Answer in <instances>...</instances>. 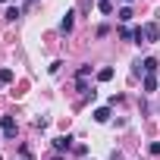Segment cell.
Instances as JSON below:
<instances>
[{
    "instance_id": "obj_1",
    "label": "cell",
    "mask_w": 160,
    "mask_h": 160,
    "mask_svg": "<svg viewBox=\"0 0 160 160\" xmlns=\"http://www.w3.org/2000/svg\"><path fill=\"white\" fill-rule=\"evenodd\" d=\"M0 132H3L7 138H16V132H19L16 119H13V116H3V119H0Z\"/></svg>"
},
{
    "instance_id": "obj_2",
    "label": "cell",
    "mask_w": 160,
    "mask_h": 160,
    "mask_svg": "<svg viewBox=\"0 0 160 160\" xmlns=\"http://www.w3.org/2000/svg\"><path fill=\"white\" fill-rule=\"evenodd\" d=\"M141 32H144V44H154V41L160 38V28H157V22H148V25H141Z\"/></svg>"
},
{
    "instance_id": "obj_3",
    "label": "cell",
    "mask_w": 160,
    "mask_h": 160,
    "mask_svg": "<svg viewBox=\"0 0 160 160\" xmlns=\"http://www.w3.org/2000/svg\"><path fill=\"white\" fill-rule=\"evenodd\" d=\"M135 72H148V75H154V72H157V60H154V57H148L144 63H138V69H135Z\"/></svg>"
},
{
    "instance_id": "obj_4",
    "label": "cell",
    "mask_w": 160,
    "mask_h": 160,
    "mask_svg": "<svg viewBox=\"0 0 160 160\" xmlns=\"http://www.w3.org/2000/svg\"><path fill=\"white\" fill-rule=\"evenodd\" d=\"M53 148H57V151H69V148H72V138H69V135H60V138H53Z\"/></svg>"
},
{
    "instance_id": "obj_5",
    "label": "cell",
    "mask_w": 160,
    "mask_h": 160,
    "mask_svg": "<svg viewBox=\"0 0 160 160\" xmlns=\"http://www.w3.org/2000/svg\"><path fill=\"white\" fill-rule=\"evenodd\" d=\"M110 119V107H98L94 110V122H107Z\"/></svg>"
},
{
    "instance_id": "obj_6",
    "label": "cell",
    "mask_w": 160,
    "mask_h": 160,
    "mask_svg": "<svg viewBox=\"0 0 160 160\" xmlns=\"http://www.w3.org/2000/svg\"><path fill=\"white\" fill-rule=\"evenodd\" d=\"M141 88H144V91L151 94V91L157 88V75H144V85H141Z\"/></svg>"
},
{
    "instance_id": "obj_7",
    "label": "cell",
    "mask_w": 160,
    "mask_h": 160,
    "mask_svg": "<svg viewBox=\"0 0 160 160\" xmlns=\"http://www.w3.org/2000/svg\"><path fill=\"white\" fill-rule=\"evenodd\" d=\"M72 16H75V13H66V16H63V22H60V32H72Z\"/></svg>"
},
{
    "instance_id": "obj_8",
    "label": "cell",
    "mask_w": 160,
    "mask_h": 160,
    "mask_svg": "<svg viewBox=\"0 0 160 160\" xmlns=\"http://www.w3.org/2000/svg\"><path fill=\"white\" fill-rule=\"evenodd\" d=\"M98 10H101L104 16H110V13H113V0H101V3H98Z\"/></svg>"
},
{
    "instance_id": "obj_9",
    "label": "cell",
    "mask_w": 160,
    "mask_h": 160,
    "mask_svg": "<svg viewBox=\"0 0 160 160\" xmlns=\"http://www.w3.org/2000/svg\"><path fill=\"white\" fill-rule=\"evenodd\" d=\"M110 78H113V69H110V66H104V69L98 72V82H110Z\"/></svg>"
},
{
    "instance_id": "obj_10",
    "label": "cell",
    "mask_w": 160,
    "mask_h": 160,
    "mask_svg": "<svg viewBox=\"0 0 160 160\" xmlns=\"http://www.w3.org/2000/svg\"><path fill=\"white\" fill-rule=\"evenodd\" d=\"M3 16H7V19H10V22H16V19H19V16H22V10H19V7H10V10H7V13H3Z\"/></svg>"
},
{
    "instance_id": "obj_11",
    "label": "cell",
    "mask_w": 160,
    "mask_h": 160,
    "mask_svg": "<svg viewBox=\"0 0 160 160\" xmlns=\"http://www.w3.org/2000/svg\"><path fill=\"white\" fill-rule=\"evenodd\" d=\"M129 19H132V7H122L119 10V22H129Z\"/></svg>"
},
{
    "instance_id": "obj_12",
    "label": "cell",
    "mask_w": 160,
    "mask_h": 160,
    "mask_svg": "<svg viewBox=\"0 0 160 160\" xmlns=\"http://www.w3.org/2000/svg\"><path fill=\"white\" fill-rule=\"evenodd\" d=\"M0 82H3V85L13 82V69H0Z\"/></svg>"
},
{
    "instance_id": "obj_13",
    "label": "cell",
    "mask_w": 160,
    "mask_h": 160,
    "mask_svg": "<svg viewBox=\"0 0 160 160\" xmlns=\"http://www.w3.org/2000/svg\"><path fill=\"white\" fill-rule=\"evenodd\" d=\"M119 38H122V41H132V38H135V32H132V28H122V32H119Z\"/></svg>"
},
{
    "instance_id": "obj_14",
    "label": "cell",
    "mask_w": 160,
    "mask_h": 160,
    "mask_svg": "<svg viewBox=\"0 0 160 160\" xmlns=\"http://www.w3.org/2000/svg\"><path fill=\"white\" fill-rule=\"evenodd\" d=\"M91 75V66H78V78H88Z\"/></svg>"
},
{
    "instance_id": "obj_15",
    "label": "cell",
    "mask_w": 160,
    "mask_h": 160,
    "mask_svg": "<svg viewBox=\"0 0 160 160\" xmlns=\"http://www.w3.org/2000/svg\"><path fill=\"white\" fill-rule=\"evenodd\" d=\"M148 151H151V154L157 157V154H160V141H151V148H148Z\"/></svg>"
},
{
    "instance_id": "obj_16",
    "label": "cell",
    "mask_w": 160,
    "mask_h": 160,
    "mask_svg": "<svg viewBox=\"0 0 160 160\" xmlns=\"http://www.w3.org/2000/svg\"><path fill=\"white\" fill-rule=\"evenodd\" d=\"M35 3H38V0H25V7H22V10H32Z\"/></svg>"
},
{
    "instance_id": "obj_17",
    "label": "cell",
    "mask_w": 160,
    "mask_h": 160,
    "mask_svg": "<svg viewBox=\"0 0 160 160\" xmlns=\"http://www.w3.org/2000/svg\"><path fill=\"white\" fill-rule=\"evenodd\" d=\"M0 3H10V0H0Z\"/></svg>"
},
{
    "instance_id": "obj_18",
    "label": "cell",
    "mask_w": 160,
    "mask_h": 160,
    "mask_svg": "<svg viewBox=\"0 0 160 160\" xmlns=\"http://www.w3.org/2000/svg\"><path fill=\"white\" fill-rule=\"evenodd\" d=\"M126 3H132V0H126Z\"/></svg>"
},
{
    "instance_id": "obj_19",
    "label": "cell",
    "mask_w": 160,
    "mask_h": 160,
    "mask_svg": "<svg viewBox=\"0 0 160 160\" xmlns=\"http://www.w3.org/2000/svg\"><path fill=\"white\" fill-rule=\"evenodd\" d=\"M0 85H3V82H0Z\"/></svg>"
}]
</instances>
